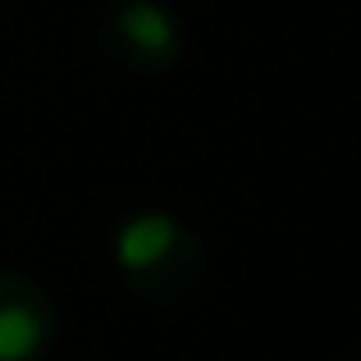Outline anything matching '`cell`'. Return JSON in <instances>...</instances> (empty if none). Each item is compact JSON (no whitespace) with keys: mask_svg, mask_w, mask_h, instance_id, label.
Instances as JSON below:
<instances>
[{"mask_svg":"<svg viewBox=\"0 0 361 361\" xmlns=\"http://www.w3.org/2000/svg\"><path fill=\"white\" fill-rule=\"evenodd\" d=\"M115 265L133 298L147 307H183L206 283V247L165 211L133 215L115 238Z\"/></svg>","mask_w":361,"mask_h":361,"instance_id":"cell-1","label":"cell"},{"mask_svg":"<svg viewBox=\"0 0 361 361\" xmlns=\"http://www.w3.org/2000/svg\"><path fill=\"white\" fill-rule=\"evenodd\" d=\"M97 46L110 64L156 78L178 64L183 27L160 0H110L97 18Z\"/></svg>","mask_w":361,"mask_h":361,"instance_id":"cell-2","label":"cell"},{"mask_svg":"<svg viewBox=\"0 0 361 361\" xmlns=\"http://www.w3.org/2000/svg\"><path fill=\"white\" fill-rule=\"evenodd\" d=\"M60 320L32 279L0 270V361H42L55 348Z\"/></svg>","mask_w":361,"mask_h":361,"instance_id":"cell-3","label":"cell"}]
</instances>
